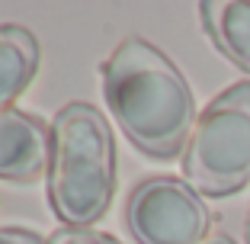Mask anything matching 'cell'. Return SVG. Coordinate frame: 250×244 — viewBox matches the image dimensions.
Here are the masks:
<instances>
[{
    "mask_svg": "<svg viewBox=\"0 0 250 244\" xmlns=\"http://www.w3.org/2000/svg\"><path fill=\"white\" fill-rule=\"evenodd\" d=\"M112 119L138 151L151 157L180 155L196 126V96L173 61L141 36H128L100 67Z\"/></svg>",
    "mask_w": 250,
    "mask_h": 244,
    "instance_id": "1",
    "label": "cell"
},
{
    "mask_svg": "<svg viewBox=\"0 0 250 244\" xmlns=\"http://www.w3.org/2000/svg\"><path fill=\"white\" fill-rule=\"evenodd\" d=\"M48 206L64 228L100 222L116 196V138L93 103L61 106L52 119Z\"/></svg>",
    "mask_w": 250,
    "mask_h": 244,
    "instance_id": "2",
    "label": "cell"
},
{
    "mask_svg": "<svg viewBox=\"0 0 250 244\" xmlns=\"http://www.w3.org/2000/svg\"><path fill=\"white\" fill-rule=\"evenodd\" d=\"M183 174L202 196H234L250 183V81L225 87L199 112L183 148Z\"/></svg>",
    "mask_w": 250,
    "mask_h": 244,
    "instance_id": "3",
    "label": "cell"
},
{
    "mask_svg": "<svg viewBox=\"0 0 250 244\" xmlns=\"http://www.w3.org/2000/svg\"><path fill=\"white\" fill-rule=\"evenodd\" d=\"M125 225L138 244H206L212 209L180 177H147L128 193Z\"/></svg>",
    "mask_w": 250,
    "mask_h": 244,
    "instance_id": "4",
    "label": "cell"
},
{
    "mask_svg": "<svg viewBox=\"0 0 250 244\" xmlns=\"http://www.w3.org/2000/svg\"><path fill=\"white\" fill-rule=\"evenodd\" d=\"M52 155V126L36 112L16 106L0 110V177L29 183L48 170Z\"/></svg>",
    "mask_w": 250,
    "mask_h": 244,
    "instance_id": "5",
    "label": "cell"
},
{
    "mask_svg": "<svg viewBox=\"0 0 250 244\" xmlns=\"http://www.w3.org/2000/svg\"><path fill=\"white\" fill-rule=\"evenodd\" d=\"M199 13L215 48L250 74V0H206Z\"/></svg>",
    "mask_w": 250,
    "mask_h": 244,
    "instance_id": "6",
    "label": "cell"
},
{
    "mask_svg": "<svg viewBox=\"0 0 250 244\" xmlns=\"http://www.w3.org/2000/svg\"><path fill=\"white\" fill-rule=\"evenodd\" d=\"M39 39L26 26H0V110H10L39 71Z\"/></svg>",
    "mask_w": 250,
    "mask_h": 244,
    "instance_id": "7",
    "label": "cell"
},
{
    "mask_svg": "<svg viewBox=\"0 0 250 244\" xmlns=\"http://www.w3.org/2000/svg\"><path fill=\"white\" fill-rule=\"evenodd\" d=\"M45 244H122V241L103 235V231H90V228H58L45 238Z\"/></svg>",
    "mask_w": 250,
    "mask_h": 244,
    "instance_id": "8",
    "label": "cell"
},
{
    "mask_svg": "<svg viewBox=\"0 0 250 244\" xmlns=\"http://www.w3.org/2000/svg\"><path fill=\"white\" fill-rule=\"evenodd\" d=\"M0 244H45L29 228H0Z\"/></svg>",
    "mask_w": 250,
    "mask_h": 244,
    "instance_id": "9",
    "label": "cell"
},
{
    "mask_svg": "<svg viewBox=\"0 0 250 244\" xmlns=\"http://www.w3.org/2000/svg\"><path fill=\"white\" fill-rule=\"evenodd\" d=\"M206 244H237V241H234L231 235H212V238H208Z\"/></svg>",
    "mask_w": 250,
    "mask_h": 244,
    "instance_id": "10",
    "label": "cell"
},
{
    "mask_svg": "<svg viewBox=\"0 0 250 244\" xmlns=\"http://www.w3.org/2000/svg\"><path fill=\"white\" fill-rule=\"evenodd\" d=\"M244 241L250 244V212H247V222H244Z\"/></svg>",
    "mask_w": 250,
    "mask_h": 244,
    "instance_id": "11",
    "label": "cell"
}]
</instances>
